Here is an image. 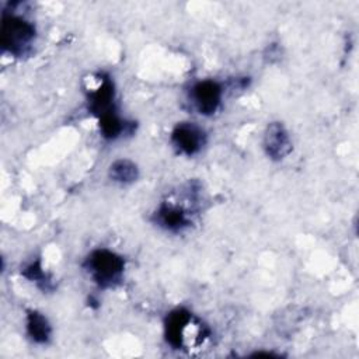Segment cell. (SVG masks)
Listing matches in <instances>:
<instances>
[{
	"label": "cell",
	"instance_id": "5",
	"mask_svg": "<svg viewBox=\"0 0 359 359\" xmlns=\"http://www.w3.org/2000/svg\"><path fill=\"white\" fill-rule=\"evenodd\" d=\"M171 143L180 153L194 156L205 146L206 133L195 122H180L171 132Z\"/></svg>",
	"mask_w": 359,
	"mask_h": 359
},
{
	"label": "cell",
	"instance_id": "9",
	"mask_svg": "<svg viewBox=\"0 0 359 359\" xmlns=\"http://www.w3.org/2000/svg\"><path fill=\"white\" fill-rule=\"evenodd\" d=\"M27 334L36 344H46L50 338L52 328L46 317L35 310L27 313Z\"/></svg>",
	"mask_w": 359,
	"mask_h": 359
},
{
	"label": "cell",
	"instance_id": "2",
	"mask_svg": "<svg viewBox=\"0 0 359 359\" xmlns=\"http://www.w3.org/2000/svg\"><path fill=\"white\" fill-rule=\"evenodd\" d=\"M35 25L24 15L15 13H3L0 41L6 52L13 56L25 55L35 41Z\"/></svg>",
	"mask_w": 359,
	"mask_h": 359
},
{
	"label": "cell",
	"instance_id": "4",
	"mask_svg": "<svg viewBox=\"0 0 359 359\" xmlns=\"http://www.w3.org/2000/svg\"><path fill=\"white\" fill-rule=\"evenodd\" d=\"M192 203L187 205L182 199H167L160 203L156 210V222L160 227L170 231H182L192 223Z\"/></svg>",
	"mask_w": 359,
	"mask_h": 359
},
{
	"label": "cell",
	"instance_id": "10",
	"mask_svg": "<svg viewBox=\"0 0 359 359\" xmlns=\"http://www.w3.org/2000/svg\"><path fill=\"white\" fill-rule=\"evenodd\" d=\"M109 178L115 182H121V184H129L136 181L137 175H139V170L137 165L126 158H119L115 160L111 165H109Z\"/></svg>",
	"mask_w": 359,
	"mask_h": 359
},
{
	"label": "cell",
	"instance_id": "1",
	"mask_svg": "<svg viewBox=\"0 0 359 359\" xmlns=\"http://www.w3.org/2000/svg\"><path fill=\"white\" fill-rule=\"evenodd\" d=\"M164 332L167 342L175 349L199 346L209 335L206 325L185 309H175L168 313Z\"/></svg>",
	"mask_w": 359,
	"mask_h": 359
},
{
	"label": "cell",
	"instance_id": "6",
	"mask_svg": "<svg viewBox=\"0 0 359 359\" xmlns=\"http://www.w3.org/2000/svg\"><path fill=\"white\" fill-rule=\"evenodd\" d=\"M223 100V87L215 80H202L192 86L191 101L201 115H213Z\"/></svg>",
	"mask_w": 359,
	"mask_h": 359
},
{
	"label": "cell",
	"instance_id": "7",
	"mask_svg": "<svg viewBox=\"0 0 359 359\" xmlns=\"http://www.w3.org/2000/svg\"><path fill=\"white\" fill-rule=\"evenodd\" d=\"M262 146L266 156L276 161L287 157L293 149L289 132L280 122H271L266 126L264 132Z\"/></svg>",
	"mask_w": 359,
	"mask_h": 359
},
{
	"label": "cell",
	"instance_id": "8",
	"mask_svg": "<svg viewBox=\"0 0 359 359\" xmlns=\"http://www.w3.org/2000/svg\"><path fill=\"white\" fill-rule=\"evenodd\" d=\"M115 91H114V83L107 76H100L98 84L94 90L88 94V104L93 114H95L98 118L116 112L115 105Z\"/></svg>",
	"mask_w": 359,
	"mask_h": 359
},
{
	"label": "cell",
	"instance_id": "3",
	"mask_svg": "<svg viewBox=\"0 0 359 359\" xmlns=\"http://www.w3.org/2000/svg\"><path fill=\"white\" fill-rule=\"evenodd\" d=\"M84 266L100 287L108 289L115 287L122 280L125 259L111 250L98 248L88 254Z\"/></svg>",
	"mask_w": 359,
	"mask_h": 359
}]
</instances>
